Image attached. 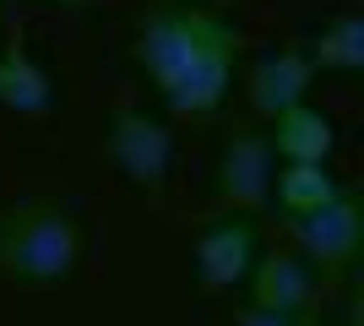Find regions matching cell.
Segmentation results:
<instances>
[{
  "instance_id": "obj_1",
  "label": "cell",
  "mask_w": 364,
  "mask_h": 326,
  "mask_svg": "<svg viewBox=\"0 0 364 326\" xmlns=\"http://www.w3.org/2000/svg\"><path fill=\"white\" fill-rule=\"evenodd\" d=\"M131 60L158 87L168 114L213 120L234 93V77H240V60H245V33L218 6L164 0V6L136 16Z\"/></svg>"
},
{
  "instance_id": "obj_2",
  "label": "cell",
  "mask_w": 364,
  "mask_h": 326,
  "mask_svg": "<svg viewBox=\"0 0 364 326\" xmlns=\"http://www.w3.org/2000/svg\"><path fill=\"white\" fill-rule=\"evenodd\" d=\"M87 256V223L65 196L28 190L0 207V278L11 288H65Z\"/></svg>"
},
{
  "instance_id": "obj_3",
  "label": "cell",
  "mask_w": 364,
  "mask_h": 326,
  "mask_svg": "<svg viewBox=\"0 0 364 326\" xmlns=\"http://www.w3.org/2000/svg\"><path fill=\"white\" fill-rule=\"evenodd\" d=\"M104 153L136 190H164L174 174V131L152 109L114 104L104 120Z\"/></svg>"
},
{
  "instance_id": "obj_4",
  "label": "cell",
  "mask_w": 364,
  "mask_h": 326,
  "mask_svg": "<svg viewBox=\"0 0 364 326\" xmlns=\"http://www.w3.org/2000/svg\"><path fill=\"white\" fill-rule=\"evenodd\" d=\"M272 174H277V158H272V141L267 131L256 125H234L218 147V163H213V196L223 212H240V217H256L272 207Z\"/></svg>"
},
{
  "instance_id": "obj_5",
  "label": "cell",
  "mask_w": 364,
  "mask_h": 326,
  "mask_svg": "<svg viewBox=\"0 0 364 326\" xmlns=\"http://www.w3.org/2000/svg\"><path fill=\"white\" fill-rule=\"evenodd\" d=\"M294 239H299V256L316 266V272L348 278L353 261H359V239H364L359 196L343 185L326 207H316V212H304V217H294Z\"/></svg>"
},
{
  "instance_id": "obj_6",
  "label": "cell",
  "mask_w": 364,
  "mask_h": 326,
  "mask_svg": "<svg viewBox=\"0 0 364 326\" xmlns=\"http://www.w3.org/2000/svg\"><path fill=\"white\" fill-rule=\"evenodd\" d=\"M261 256V234H256V217H240V212H218L201 223L196 245H191V261H196V278L207 288H245L250 266Z\"/></svg>"
},
{
  "instance_id": "obj_7",
  "label": "cell",
  "mask_w": 364,
  "mask_h": 326,
  "mask_svg": "<svg viewBox=\"0 0 364 326\" xmlns=\"http://www.w3.org/2000/svg\"><path fill=\"white\" fill-rule=\"evenodd\" d=\"M316 299V266L299 250H261L250 278H245V305L272 315H299Z\"/></svg>"
},
{
  "instance_id": "obj_8",
  "label": "cell",
  "mask_w": 364,
  "mask_h": 326,
  "mask_svg": "<svg viewBox=\"0 0 364 326\" xmlns=\"http://www.w3.org/2000/svg\"><path fill=\"white\" fill-rule=\"evenodd\" d=\"M0 109L6 114H28V120H38V114L55 109V82H49L44 60L33 55L28 28H16L0 44Z\"/></svg>"
},
{
  "instance_id": "obj_9",
  "label": "cell",
  "mask_w": 364,
  "mask_h": 326,
  "mask_svg": "<svg viewBox=\"0 0 364 326\" xmlns=\"http://www.w3.org/2000/svg\"><path fill=\"white\" fill-rule=\"evenodd\" d=\"M310 82H316V65L304 60L299 49H267L250 60V109L261 120H277L283 109L304 104L310 98Z\"/></svg>"
},
{
  "instance_id": "obj_10",
  "label": "cell",
  "mask_w": 364,
  "mask_h": 326,
  "mask_svg": "<svg viewBox=\"0 0 364 326\" xmlns=\"http://www.w3.org/2000/svg\"><path fill=\"white\" fill-rule=\"evenodd\" d=\"M267 141H272V158L283 163H332L337 153V125L321 114L316 104H294L283 109L277 120H267Z\"/></svg>"
},
{
  "instance_id": "obj_11",
  "label": "cell",
  "mask_w": 364,
  "mask_h": 326,
  "mask_svg": "<svg viewBox=\"0 0 364 326\" xmlns=\"http://www.w3.org/2000/svg\"><path fill=\"white\" fill-rule=\"evenodd\" d=\"M299 55L316 65V77H359L364 71V22H359V11L326 16V22L304 38Z\"/></svg>"
},
{
  "instance_id": "obj_12",
  "label": "cell",
  "mask_w": 364,
  "mask_h": 326,
  "mask_svg": "<svg viewBox=\"0 0 364 326\" xmlns=\"http://www.w3.org/2000/svg\"><path fill=\"white\" fill-rule=\"evenodd\" d=\"M337 190H343V180L332 174V163H283L272 174V202L289 223L304 217V212H316V207H326Z\"/></svg>"
},
{
  "instance_id": "obj_13",
  "label": "cell",
  "mask_w": 364,
  "mask_h": 326,
  "mask_svg": "<svg viewBox=\"0 0 364 326\" xmlns=\"http://www.w3.org/2000/svg\"><path fill=\"white\" fill-rule=\"evenodd\" d=\"M234 326H326L316 310H299V315H272V310H250L245 305L240 315H234Z\"/></svg>"
},
{
  "instance_id": "obj_14",
  "label": "cell",
  "mask_w": 364,
  "mask_h": 326,
  "mask_svg": "<svg viewBox=\"0 0 364 326\" xmlns=\"http://www.w3.org/2000/svg\"><path fill=\"white\" fill-rule=\"evenodd\" d=\"M343 326H359V294H348V310H343Z\"/></svg>"
},
{
  "instance_id": "obj_15",
  "label": "cell",
  "mask_w": 364,
  "mask_h": 326,
  "mask_svg": "<svg viewBox=\"0 0 364 326\" xmlns=\"http://www.w3.org/2000/svg\"><path fill=\"white\" fill-rule=\"evenodd\" d=\"M44 6H60V11H76V6H87V0H44Z\"/></svg>"
}]
</instances>
